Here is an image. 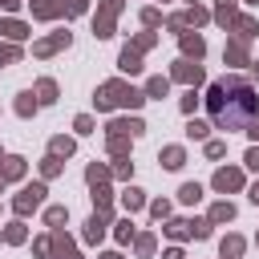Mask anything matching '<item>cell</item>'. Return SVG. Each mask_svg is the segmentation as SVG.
Masks as SVG:
<instances>
[{
  "instance_id": "6da1fadb",
  "label": "cell",
  "mask_w": 259,
  "mask_h": 259,
  "mask_svg": "<svg viewBox=\"0 0 259 259\" xmlns=\"http://www.w3.org/2000/svg\"><path fill=\"white\" fill-rule=\"evenodd\" d=\"M206 105L219 130H247L259 117V97L243 77H219L206 93Z\"/></svg>"
},
{
  "instance_id": "7a4b0ae2",
  "label": "cell",
  "mask_w": 259,
  "mask_h": 259,
  "mask_svg": "<svg viewBox=\"0 0 259 259\" xmlns=\"http://www.w3.org/2000/svg\"><path fill=\"white\" fill-rule=\"evenodd\" d=\"M146 101V93H138V89H130V85H121V81H109V85H101V93H97V109H113V105H142Z\"/></svg>"
},
{
  "instance_id": "3957f363",
  "label": "cell",
  "mask_w": 259,
  "mask_h": 259,
  "mask_svg": "<svg viewBox=\"0 0 259 259\" xmlns=\"http://www.w3.org/2000/svg\"><path fill=\"white\" fill-rule=\"evenodd\" d=\"M40 202H45V182H32V186H24V190H20V198H16V214L36 210Z\"/></svg>"
},
{
  "instance_id": "277c9868",
  "label": "cell",
  "mask_w": 259,
  "mask_h": 259,
  "mask_svg": "<svg viewBox=\"0 0 259 259\" xmlns=\"http://www.w3.org/2000/svg\"><path fill=\"white\" fill-rule=\"evenodd\" d=\"M49 247H53V259H81V255H77V247H73V243H69L61 231L49 239Z\"/></svg>"
},
{
  "instance_id": "5b68a950",
  "label": "cell",
  "mask_w": 259,
  "mask_h": 259,
  "mask_svg": "<svg viewBox=\"0 0 259 259\" xmlns=\"http://www.w3.org/2000/svg\"><path fill=\"white\" fill-rule=\"evenodd\" d=\"M105 219H109V214L97 210V214L85 223V243H101V235H105Z\"/></svg>"
},
{
  "instance_id": "8992f818",
  "label": "cell",
  "mask_w": 259,
  "mask_h": 259,
  "mask_svg": "<svg viewBox=\"0 0 259 259\" xmlns=\"http://www.w3.org/2000/svg\"><path fill=\"white\" fill-rule=\"evenodd\" d=\"M243 186V174L239 170H219L214 174V190H239Z\"/></svg>"
},
{
  "instance_id": "52a82bcc",
  "label": "cell",
  "mask_w": 259,
  "mask_h": 259,
  "mask_svg": "<svg viewBox=\"0 0 259 259\" xmlns=\"http://www.w3.org/2000/svg\"><path fill=\"white\" fill-rule=\"evenodd\" d=\"M174 77H178V81H202V65H190V61H174Z\"/></svg>"
},
{
  "instance_id": "ba28073f",
  "label": "cell",
  "mask_w": 259,
  "mask_h": 259,
  "mask_svg": "<svg viewBox=\"0 0 259 259\" xmlns=\"http://www.w3.org/2000/svg\"><path fill=\"white\" fill-rule=\"evenodd\" d=\"M61 45H69V32H53L49 40H40V45H36V57H49V53H57Z\"/></svg>"
},
{
  "instance_id": "9c48e42d",
  "label": "cell",
  "mask_w": 259,
  "mask_h": 259,
  "mask_svg": "<svg viewBox=\"0 0 259 259\" xmlns=\"http://www.w3.org/2000/svg\"><path fill=\"white\" fill-rule=\"evenodd\" d=\"M158 158H162V166H166V170H178V166L186 162V154H182V146H166V150H162Z\"/></svg>"
},
{
  "instance_id": "30bf717a",
  "label": "cell",
  "mask_w": 259,
  "mask_h": 259,
  "mask_svg": "<svg viewBox=\"0 0 259 259\" xmlns=\"http://www.w3.org/2000/svg\"><path fill=\"white\" fill-rule=\"evenodd\" d=\"M182 49H186V57H194V61H198V57L206 53V45H202V36H190V32H182Z\"/></svg>"
},
{
  "instance_id": "8fae6325",
  "label": "cell",
  "mask_w": 259,
  "mask_h": 259,
  "mask_svg": "<svg viewBox=\"0 0 259 259\" xmlns=\"http://www.w3.org/2000/svg\"><path fill=\"white\" fill-rule=\"evenodd\" d=\"M0 174H4V182H8V178H20V174H24V158H16V154L4 158V170H0Z\"/></svg>"
},
{
  "instance_id": "7c38bea8",
  "label": "cell",
  "mask_w": 259,
  "mask_h": 259,
  "mask_svg": "<svg viewBox=\"0 0 259 259\" xmlns=\"http://www.w3.org/2000/svg\"><path fill=\"white\" fill-rule=\"evenodd\" d=\"M121 69H125V73H138V69H142V53H138V49H125V53H121Z\"/></svg>"
},
{
  "instance_id": "4fadbf2b",
  "label": "cell",
  "mask_w": 259,
  "mask_h": 259,
  "mask_svg": "<svg viewBox=\"0 0 259 259\" xmlns=\"http://www.w3.org/2000/svg\"><path fill=\"white\" fill-rule=\"evenodd\" d=\"M0 32H8L12 40H24V36H28V28H24L20 20H4V24H0Z\"/></svg>"
},
{
  "instance_id": "5bb4252c",
  "label": "cell",
  "mask_w": 259,
  "mask_h": 259,
  "mask_svg": "<svg viewBox=\"0 0 259 259\" xmlns=\"http://www.w3.org/2000/svg\"><path fill=\"white\" fill-rule=\"evenodd\" d=\"M49 150H53V158H69V154H73V142H69V138H53Z\"/></svg>"
},
{
  "instance_id": "9a60e30c",
  "label": "cell",
  "mask_w": 259,
  "mask_h": 259,
  "mask_svg": "<svg viewBox=\"0 0 259 259\" xmlns=\"http://www.w3.org/2000/svg\"><path fill=\"white\" fill-rule=\"evenodd\" d=\"M231 219H235V206H231V202H219V206L210 210V223H231Z\"/></svg>"
},
{
  "instance_id": "2e32d148",
  "label": "cell",
  "mask_w": 259,
  "mask_h": 259,
  "mask_svg": "<svg viewBox=\"0 0 259 259\" xmlns=\"http://www.w3.org/2000/svg\"><path fill=\"white\" fill-rule=\"evenodd\" d=\"M85 178H89V186H105L109 170H105V166H89V170H85Z\"/></svg>"
},
{
  "instance_id": "e0dca14e",
  "label": "cell",
  "mask_w": 259,
  "mask_h": 259,
  "mask_svg": "<svg viewBox=\"0 0 259 259\" xmlns=\"http://www.w3.org/2000/svg\"><path fill=\"white\" fill-rule=\"evenodd\" d=\"M178 198H182V202H198V198H202V186H198V182H186V186L178 190Z\"/></svg>"
},
{
  "instance_id": "ac0fdd59",
  "label": "cell",
  "mask_w": 259,
  "mask_h": 259,
  "mask_svg": "<svg viewBox=\"0 0 259 259\" xmlns=\"http://www.w3.org/2000/svg\"><path fill=\"white\" fill-rule=\"evenodd\" d=\"M121 202H125V210H138V206H142L146 198H142V190H138V186H130V190L121 194Z\"/></svg>"
},
{
  "instance_id": "d6986e66",
  "label": "cell",
  "mask_w": 259,
  "mask_h": 259,
  "mask_svg": "<svg viewBox=\"0 0 259 259\" xmlns=\"http://www.w3.org/2000/svg\"><path fill=\"white\" fill-rule=\"evenodd\" d=\"M65 219H69V210H65V206H49V210H45V223H49V227H61Z\"/></svg>"
},
{
  "instance_id": "ffe728a7",
  "label": "cell",
  "mask_w": 259,
  "mask_h": 259,
  "mask_svg": "<svg viewBox=\"0 0 259 259\" xmlns=\"http://www.w3.org/2000/svg\"><path fill=\"white\" fill-rule=\"evenodd\" d=\"M239 251H243V239H239V235H231V239H223V259H235Z\"/></svg>"
},
{
  "instance_id": "44dd1931",
  "label": "cell",
  "mask_w": 259,
  "mask_h": 259,
  "mask_svg": "<svg viewBox=\"0 0 259 259\" xmlns=\"http://www.w3.org/2000/svg\"><path fill=\"white\" fill-rule=\"evenodd\" d=\"M227 61H235V65H243V61H247V49H243V40L227 45Z\"/></svg>"
},
{
  "instance_id": "7402d4cb",
  "label": "cell",
  "mask_w": 259,
  "mask_h": 259,
  "mask_svg": "<svg viewBox=\"0 0 259 259\" xmlns=\"http://www.w3.org/2000/svg\"><path fill=\"white\" fill-rule=\"evenodd\" d=\"M36 93H40V101L49 105V101H57V81H40L36 85Z\"/></svg>"
},
{
  "instance_id": "603a6c76",
  "label": "cell",
  "mask_w": 259,
  "mask_h": 259,
  "mask_svg": "<svg viewBox=\"0 0 259 259\" xmlns=\"http://www.w3.org/2000/svg\"><path fill=\"white\" fill-rule=\"evenodd\" d=\"M219 24H231V16H235V0H219Z\"/></svg>"
},
{
  "instance_id": "cb8c5ba5",
  "label": "cell",
  "mask_w": 259,
  "mask_h": 259,
  "mask_svg": "<svg viewBox=\"0 0 259 259\" xmlns=\"http://www.w3.org/2000/svg\"><path fill=\"white\" fill-rule=\"evenodd\" d=\"M57 12H69V16H81V12H85V0H61V4H57Z\"/></svg>"
},
{
  "instance_id": "d4e9b609",
  "label": "cell",
  "mask_w": 259,
  "mask_h": 259,
  "mask_svg": "<svg viewBox=\"0 0 259 259\" xmlns=\"http://www.w3.org/2000/svg\"><path fill=\"white\" fill-rule=\"evenodd\" d=\"M146 97H166V77H154L146 85Z\"/></svg>"
},
{
  "instance_id": "484cf974",
  "label": "cell",
  "mask_w": 259,
  "mask_h": 259,
  "mask_svg": "<svg viewBox=\"0 0 259 259\" xmlns=\"http://www.w3.org/2000/svg\"><path fill=\"white\" fill-rule=\"evenodd\" d=\"M32 109H36V101H32V93H20V101H16V113H20V117H28Z\"/></svg>"
},
{
  "instance_id": "4316f807",
  "label": "cell",
  "mask_w": 259,
  "mask_h": 259,
  "mask_svg": "<svg viewBox=\"0 0 259 259\" xmlns=\"http://www.w3.org/2000/svg\"><path fill=\"white\" fill-rule=\"evenodd\" d=\"M4 239H8V243H24V223H12V227L4 231Z\"/></svg>"
},
{
  "instance_id": "83f0119b",
  "label": "cell",
  "mask_w": 259,
  "mask_h": 259,
  "mask_svg": "<svg viewBox=\"0 0 259 259\" xmlns=\"http://www.w3.org/2000/svg\"><path fill=\"white\" fill-rule=\"evenodd\" d=\"M186 138H206V121H190L186 125Z\"/></svg>"
},
{
  "instance_id": "f1b7e54d",
  "label": "cell",
  "mask_w": 259,
  "mask_h": 259,
  "mask_svg": "<svg viewBox=\"0 0 259 259\" xmlns=\"http://www.w3.org/2000/svg\"><path fill=\"white\" fill-rule=\"evenodd\" d=\"M166 231H170V235H174V239H186V235H190V223H170V227H166Z\"/></svg>"
},
{
  "instance_id": "f546056e",
  "label": "cell",
  "mask_w": 259,
  "mask_h": 259,
  "mask_svg": "<svg viewBox=\"0 0 259 259\" xmlns=\"http://www.w3.org/2000/svg\"><path fill=\"white\" fill-rule=\"evenodd\" d=\"M154 251V235H138V255H150Z\"/></svg>"
},
{
  "instance_id": "4dcf8cb0",
  "label": "cell",
  "mask_w": 259,
  "mask_h": 259,
  "mask_svg": "<svg viewBox=\"0 0 259 259\" xmlns=\"http://www.w3.org/2000/svg\"><path fill=\"white\" fill-rule=\"evenodd\" d=\"M20 57V49H12V45H0V65H8V61H16Z\"/></svg>"
},
{
  "instance_id": "1f68e13d",
  "label": "cell",
  "mask_w": 259,
  "mask_h": 259,
  "mask_svg": "<svg viewBox=\"0 0 259 259\" xmlns=\"http://www.w3.org/2000/svg\"><path fill=\"white\" fill-rule=\"evenodd\" d=\"M77 134H93V117H89V113L77 117Z\"/></svg>"
},
{
  "instance_id": "d6a6232c",
  "label": "cell",
  "mask_w": 259,
  "mask_h": 259,
  "mask_svg": "<svg viewBox=\"0 0 259 259\" xmlns=\"http://www.w3.org/2000/svg\"><path fill=\"white\" fill-rule=\"evenodd\" d=\"M206 154H210V158H223V154H227V142H206Z\"/></svg>"
},
{
  "instance_id": "836d02e7",
  "label": "cell",
  "mask_w": 259,
  "mask_h": 259,
  "mask_svg": "<svg viewBox=\"0 0 259 259\" xmlns=\"http://www.w3.org/2000/svg\"><path fill=\"white\" fill-rule=\"evenodd\" d=\"M57 170H61V158H53V154H49V158H45V178H53Z\"/></svg>"
},
{
  "instance_id": "e575fe53",
  "label": "cell",
  "mask_w": 259,
  "mask_h": 259,
  "mask_svg": "<svg viewBox=\"0 0 259 259\" xmlns=\"http://www.w3.org/2000/svg\"><path fill=\"white\" fill-rule=\"evenodd\" d=\"M150 214H154V219H166V214H170V202H150Z\"/></svg>"
},
{
  "instance_id": "d590c367",
  "label": "cell",
  "mask_w": 259,
  "mask_h": 259,
  "mask_svg": "<svg viewBox=\"0 0 259 259\" xmlns=\"http://www.w3.org/2000/svg\"><path fill=\"white\" fill-rule=\"evenodd\" d=\"M117 239H121V243H130V239H134V227H130V219H125V223H117Z\"/></svg>"
},
{
  "instance_id": "8d00e7d4",
  "label": "cell",
  "mask_w": 259,
  "mask_h": 259,
  "mask_svg": "<svg viewBox=\"0 0 259 259\" xmlns=\"http://www.w3.org/2000/svg\"><path fill=\"white\" fill-rule=\"evenodd\" d=\"M194 105H198V97H194V89H190V93L182 97V109H186V113H194Z\"/></svg>"
},
{
  "instance_id": "74e56055",
  "label": "cell",
  "mask_w": 259,
  "mask_h": 259,
  "mask_svg": "<svg viewBox=\"0 0 259 259\" xmlns=\"http://www.w3.org/2000/svg\"><path fill=\"white\" fill-rule=\"evenodd\" d=\"M247 166H251V170H259V146H251V150H247Z\"/></svg>"
},
{
  "instance_id": "f35d334b",
  "label": "cell",
  "mask_w": 259,
  "mask_h": 259,
  "mask_svg": "<svg viewBox=\"0 0 259 259\" xmlns=\"http://www.w3.org/2000/svg\"><path fill=\"white\" fill-rule=\"evenodd\" d=\"M247 134H251V138H255V142H259V117H255V121H251V130H247Z\"/></svg>"
},
{
  "instance_id": "ab89813d",
  "label": "cell",
  "mask_w": 259,
  "mask_h": 259,
  "mask_svg": "<svg viewBox=\"0 0 259 259\" xmlns=\"http://www.w3.org/2000/svg\"><path fill=\"white\" fill-rule=\"evenodd\" d=\"M166 259H182V251H178V247H170V251H166Z\"/></svg>"
},
{
  "instance_id": "60d3db41",
  "label": "cell",
  "mask_w": 259,
  "mask_h": 259,
  "mask_svg": "<svg viewBox=\"0 0 259 259\" xmlns=\"http://www.w3.org/2000/svg\"><path fill=\"white\" fill-rule=\"evenodd\" d=\"M251 202H259V182H255V186H251Z\"/></svg>"
},
{
  "instance_id": "b9f144b4",
  "label": "cell",
  "mask_w": 259,
  "mask_h": 259,
  "mask_svg": "<svg viewBox=\"0 0 259 259\" xmlns=\"http://www.w3.org/2000/svg\"><path fill=\"white\" fill-rule=\"evenodd\" d=\"M101 259H121V255H117V251H105V255H101Z\"/></svg>"
},
{
  "instance_id": "7bdbcfd3",
  "label": "cell",
  "mask_w": 259,
  "mask_h": 259,
  "mask_svg": "<svg viewBox=\"0 0 259 259\" xmlns=\"http://www.w3.org/2000/svg\"><path fill=\"white\" fill-rule=\"evenodd\" d=\"M0 190H4V174H0Z\"/></svg>"
},
{
  "instance_id": "ee69618b",
  "label": "cell",
  "mask_w": 259,
  "mask_h": 259,
  "mask_svg": "<svg viewBox=\"0 0 259 259\" xmlns=\"http://www.w3.org/2000/svg\"><path fill=\"white\" fill-rule=\"evenodd\" d=\"M247 4H255V0H247Z\"/></svg>"
}]
</instances>
